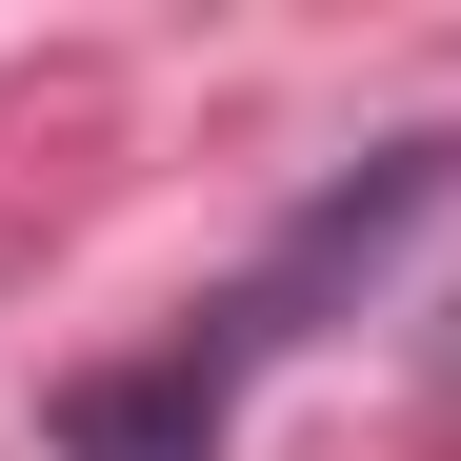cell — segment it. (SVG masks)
I'll return each mask as SVG.
<instances>
[{"label": "cell", "instance_id": "obj_2", "mask_svg": "<svg viewBox=\"0 0 461 461\" xmlns=\"http://www.w3.org/2000/svg\"><path fill=\"white\" fill-rule=\"evenodd\" d=\"M221 421H241V361H221L201 321H181V341H140V361H81V381L41 402L60 461H221Z\"/></svg>", "mask_w": 461, "mask_h": 461}, {"label": "cell", "instance_id": "obj_1", "mask_svg": "<svg viewBox=\"0 0 461 461\" xmlns=\"http://www.w3.org/2000/svg\"><path fill=\"white\" fill-rule=\"evenodd\" d=\"M441 201H461V140H381V161H341V181H321V201H301L281 241L241 261V301H221L201 341H221V361H281V341H321V301H341V281H381V261H402Z\"/></svg>", "mask_w": 461, "mask_h": 461}]
</instances>
